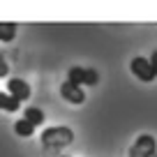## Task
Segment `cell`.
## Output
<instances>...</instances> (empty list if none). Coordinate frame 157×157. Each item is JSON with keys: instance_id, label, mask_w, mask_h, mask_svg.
<instances>
[{"instance_id": "1", "label": "cell", "mask_w": 157, "mask_h": 157, "mask_svg": "<svg viewBox=\"0 0 157 157\" xmlns=\"http://www.w3.org/2000/svg\"><path fill=\"white\" fill-rule=\"evenodd\" d=\"M42 148L46 152H63L65 148H69L74 143V129L67 125H53V127H46L39 136Z\"/></svg>"}, {"instance_id": "2", "label": "cell", "mask_w": 157, "mask_h": 157, "mask_svg": "<svg viewBox=\"0 0 157 157\" xmlns=\"http://www.w3.org/2000/svg\"><path fill=\"white\" fill-rule=\"evenodd\" d=\"M69 83L78 86V88H93V86L99 83V72L95 67H86V65H74V67L67 69V78Z\"/></svg>"}, {"instance_id": "3", "label": "cell", "mask_w": 157, "mask_h": 157, "mask_svg": "<svg viewBox=\"0 0 157 157\" xmlns=\"http://www.w3.org/2000/svg\"><path fill=\"white\" fill-rule=\"evenodd\" d=\"M157 155V139L152 134H139L127 150V157H155Z\"/></svg>"}, {"instance_id": "4", "label": "cell", "mask_w": 157, "mask_h": 157, "mask_svg": "<svg viewBox=\"0 0 157 157\" xmlns=\"http://www.w3.org/2000/svg\"><path fill=\"white\" fill-rule=\"evenodd\" d=\"M129 72H132V76H136L141 83L155 81V72H152L150 60H148L146 56H134V58L129 60Z\"/></svg>"}, {"instance_id": "5", "label": "cell", "mask_w": 157, "mask_h": 157, "mask_svg": "<svg viewBox=\"0 0 157 157\" xmlns=\"http://www.w3.org/2000/svg\"><path fill=\"white\" fill-rule=\"evenodd\" d=\"M5 93L12 95L14 99H19V102L23 104V102L30 99L33 88H30L28 81H23V78H19V76H12V78H7V90H5Z\"/></svg>"}, {"instance_id": "6", "label": "cell", "mask_w": 157, "mask_h": 157, "mask_svg": "<svg viewBox=\"0 0 157 157\" xmlns=\"http://www.w3.org/2000/svg\"><path fill=\"white\" fill-rule=\"evenodd\" d=\"M60 97L72 106H81V104H86V90L69 83V81H63L60 83Z\"/></svg>"}, {"instance_id": "7", "label": "cell", "mask_w": 157, "mask_h": 157, "mask_svg": "<svg viewBox=\"0 0 157 157\" xmlns=\"http://www.w3.org/2000/svg\"><path fill=\"white\" fill-rule=\"evenodd\" d=\"M23 120H28L33 127H42L46 123V116L39 106H25L23 109Z\"/></svg>"}, {"instance_id": "8", "label": "cell", "mask_w": 157, "mask_h": 157, "mask_svg": "<svg viewBox=\"0 0 157 157\" xmlns=\"http://www.w3.org/2000/svg\"><path fill=\"white\" fill-rule=\"evenodd\" d=\"M16 33H19V25H16L14 21H0V42H2V44L14 42Z\"/></svg>"}, {"instance_id": "9", "label": "cell", "mask_w": 157, "mask_h": 157, "mask_svg": "<svg viewBox=\"0 0 157 157\" xmlns=\"http://www.w3.org/2000/svg\"><path fill=\"white\" fill-rule=\"evenodd\" d=\"M35 132H37V127H33L28 120H23V118L14 120V134L19 139H30V136H35Z\"/></svg>"}, {"instance_id": "10", "label": "cell", "mask_w": 157, "mask_h": 157, "mask_svg": "<svg viewBox=\"0 0 157 157\" xmlns=\"http://www.w3.org/2000/svg\"><path fill=\"white\" fill-rule=\"evenodd\" d=\"M0 111L16 113V111H21V102H19V99H14L12 95H7L5 90H0Z\"/></svg>"}, {"instance_id": "11", "label": "cell", "mask_w": 157, "mask_h": 157, "mask_svg": "<svg viewBox=\"0 0 157 157\" xmlns=\"http://www.w3.org/2000/svg\"><path fill=\"white\" fill-rule=\"evenodd\" d=\"M10 76V65H7V58L0 53V78H7Z\"/></svg>"}, {"instance_id": "12", "label": "cell", "mask_w": 157, "mask_h": 157, "mask_svg": "<svg viewBox=\"0 0 157 157\" xmlns=\"http://www.w3.org/2000/svg\"><path fill=\"white\" fill-rule=\"evenodd\" d=\"M148 60H150V67H152V72H155V78H157V49L150 53V58H148Z\"/></svg>"}, {"instance_id": "13", "label": "cell", "mask_w": 157, "mask_h": 157, "mask_svg": "<svg viewBox=\"0 0 157 157\" xmlns=\"http://www.w3.org/2000/svg\"><path fill=\"white\" fill-rule=\"evenodd\" d=\"M58 157H69V155H65V152H63V155H58Z\"/></svg>"}, {"instance_id": "14", "label": "cell", "mask_w": 157, "mask_h": 157, "mask_svg": "<svg viewBox=\"0 0 157 157\" xmlns=\"http://www.w3.org/2000/svg\"><path fill=\"white\" fill-rule=\"evenodd\" d=\"M155 157H157V155H155Z\"/></svg>"}]
</instances>
